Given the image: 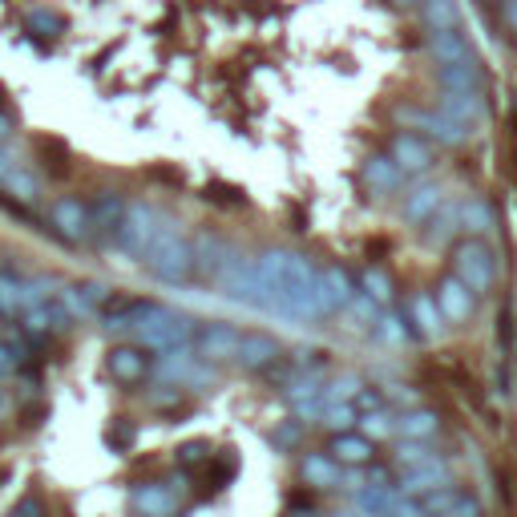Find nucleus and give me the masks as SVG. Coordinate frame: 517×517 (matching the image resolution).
Listing matches in <instances>:
<instances>
[{
  "mask_svg": "<svg viewBox=\"0 0 517 517\" xmlns=\"http://www.w3.org/2000/svg\"><path fill=\"white\" fill-rule=\"evenodd\" d=\"M408 324L421 340H441L445 336V316H441V307L429 291H417L408 299Z\"/></svg>",
  "mask_w": 517,
  "mask_h": 517,
  "instance_id": "4be33fe9",
  "label": "nucleus"
},
{
  "mask_svg": "<svg viewBox=\"0 0 517 517\" xmlns=\"http://www.w3.org/2000/svg\"><path fill=\"white\" fill-rule=\"evenodd\" d=\"M360 388H364V384H360V376L344 372V376H336V380H328V384H324V404H344V400H352Z\"/></svg>",
  "mask_w": 517,
  "mask_h": 517,
  "instance_id": "a19ab883",
  "label": "nucleus"
},
{
  "mask_svg": "<svg viewBox=\"0 0 517 517\" xmlns=\"http://www.w3.org/2000/svg\"><path fill=\"white\" fill-rule=\"evenodd\" d=\"M150 376L166 388H211L215 384V364H206L190 344L174 352H154Z\"/></svg>",
  "mask_w": 517,
  "mask_h": 517,
  "instance_id": "20e7f679",
  "label": "nucleus"
},
{
  "mask_svg": "<svg viewBox=\"0 0 517 517\" xmlns=\"http://www.w3.org/2000/svg\"><path fill=\"white\" fill-rule=\"evenodd\" d=\"M356 287H360L372 303H380V307L392 303V279H388V271H380V267H364L360 279H356Z\"/></svg>",
  "mask_w": 517,
  "mask_h": 517,
  "instance_id": "e433bc0d",
  "label": "nucleus"
},
{
  "mask_svg": "<svg viewBox=\"0 0 517 517\" xmlns=\"http://www.w3.org/2000/svg\"><path fill=\"white\" fill-rule=\"evenodd\" d=\"M396 9H412V5H421V0H392Z\"/></svg>",
  "mask_w": 517,
  "mask_h": 517,
  "instance_id": "4d7b16f0",
  "label": "nucleus"
},
{
  "mask_svg": "<svg viewBox=\"0 0 517 517\" xmlns=\"http://www.w3.org/2000/svg\"><path fill=\"white\" fill-rule=\"evenodd\" d=\"M17 166H21V162H17V158H13L5 146H0V190L9 186V178H13V170H17Z\"/></svg>",
  "mask_w": 517,
  "mask_h": 517,
  "instance_id": "603ef678",
  "label": "nucleus"
},
{
  "mask_svg": "<svg viewBox=\"0 0 517 517\" xmlns=\"http://www.w3.org/2000/svg\"><path fill=\"white\" fill-rule=\"evenodd\" d=\"M299 477L312 489H340L344 485V465L332 453H307L299 461Z\"/></svg>",
  "mask_w": 517,
  "mask_h": 517,
  "instance_id": "393cba45",
  "label": "nucleus"
},
{
  "mask_svg": "<svg viewBox=\"0 0 517 517\" xmlns=\"http://www.w3.org/2000/svg\"><path fill=\"white\" fill-rule=\"evenodd\" d=\"M299 441H303V425H299V421H283V425L271 429V445H275L279 453H291Z\"/></svg>",
  "mask_w": 517,
  "mask_h": 517,
  "instance_id": "c03bdc74",
  "label": "nucleus"
},
{
  "mask_svg": "<svg viewBox=\"0 0 517 517\" xmlns=\"http://www.w3.org/2000/svg\"><path fill=\"white\" fill-rule=\"evenodd\" d=\"M453 275L473 291V295H485L497 279V259L493 251L481 243V239H465L453 247Z\"/></svg>",
  "mask_w": 517,
  "mask_h": 517,
  "instance_id": "423d86ee",
  "label": "nucleus"
},
{
  "mask_svg": "<svg viewBox=\"0 0 517 517\" xmlns=\"http://www.w3.org/2000/svg\"><path fill=\"white\" fill-rule=\"evenodd\" d=\"M388 158L400 166V174L404 178H421V174H429L433 170V146H429V138H421V134H412V130H400L392 142H388Z\"/></svg>",
  "mask_w": 517,
  "mask_h": 517,
  "instance_id": "f8f14e48",
  "label": "nucleus"
},
{
  "mask_svg": "<svg viewBox=\"0 0 517 517\" xmlns=\"http://www.w3.org/2000/svg\"><path fill=\"white\" fill-rule=\"evenodd\" d=\"M356 429L368 437V441H384V437H396V412L380 408V412H368V417L356 421Z\"/></svg>",
  "mask_w": 517,
  "mask_h": 517,
  "instance_id": "4c0bfd02",
  "label": "nucleus"
},
{
  "mask_svg": "<svg viewBox=\"0 0 517 517\" xmlns=\"http://www.w3.org/2000/svg\"><path fill=\"white\" fill-rule=\"evenodd\" d=\"M49 227H53L65 243H89V206H85V198L61 194V198L49 206Z\"/></svg>",
  "mask_w": 517,
  "mask_h": 517,
  "instance_id": "4468645a",
  "label": "nucleus"
},
{
  "mask_svg": "<svg viewBox=\"0 0 517 517\" xmlns=\"http://www.w3.org/2000/svg\"><path fill=\"white\" fill-rule=\"evenodd\" d=\"M445 202V186L441 182H417L408 194H404V202H400V219L408 223V227H425L429 219H433V211Z\"/></svg>",
  "mask_w": 517,
  "mask_h": 517,
  "instance_id": "6ab92c4d",
  "label": "nucleus"
},
{
  "mask_svg": "<svg viewBox=\"0 0 517 517\" xmlns=\"http://www.w3.org/2000/svg\"><path fill=\"white\" fill-rule=\"evenodd\" d=\"M106 372H110L118 384L134 388V384H142V380L150 376V356H146V348H138V344H118V348H110V356H106Z\"/></svg>",
  "mask_w": 517,
  "mask_h": 517,
  "instance_id": "aec40b11",
  "label": "nucleus"
},
{
  "mask_svg": "<svg viewBox=\"0 0 517 517\" xmlns=\"http://www.w3.org/2000/svg\"><path fill=\"white\" fill-rule=\"evenodd\" d=\"M445 485H453V473H449V465H445L441 457H433V461H425V465L404 469L396 493H400V497H425V493L445 489Z\"/></svg>",
  "mask_w": 517,
  "mask_h": 517,
  "instance_id": "a211bd4d",
  "label": "nucleus"
},
{
  "mask_svg": "<svg viewBox=\"0 0 517 517\" xmlns=\"http://www.w3.org/2000/svg\"><path fill=\"white\" fill-rule=\"evenodd\" d=\"M73 324H77V320H73V312L65 307L61 291H57V295H49V299H41V303H33V307H25V312H21V328H25L33 340L57 336V332H65V328H73Z\"/></svg>",
  "mask_w": 517,
  "mask_h": 517,
  "instance_id": "9d476101",
  "label": "nucleus"
},
{
  "mask_svg": "<svg viewBox=\"0 0 517 517\" xmlns=\"http://www.w3.org/2000/svg\"><path fill=\"white\" fill-rule=\"evenodd\" d=\"M360 178H364V186H368L376 198H384V194H396V190L404 186V174H400V166H396L388 154H372V158L364 162Z\"/></svg>",
  "mask_w": 517,
  "mask_h": 517,
  "instance_id": "cd10ccee",
  "label": "nucleus"
},
{
  "mask_svg": "<svg viewBox=\"0 0 517 517\" xmlns=\"http://www.w3.org/2000/svg\"><path fill=\"white\" fill-rule=\"evenodd\" d=\"M356 421H360V412L352 408V400H344V404H328V408L320 412V425H324V429H332V433H348V429H356Z\"/></svg>",
  "mask_w": 517,
  "mask_h": 517,
  "instance_id": "58836bf2",
  "label": "nucleus"
},
{
  "mask_svg": "<svg viewBox=\"0 0 517 517\" xmlns=\"http://www.w3.org/2000/svg\"><path fill=\"white\" fill-rule=\"evenodd\" d=\"M287 356V348L271 336V332H243L239 336V352H235V364L243 368V372H251V376H259V372H271L279 360Z\"/></svg>",
  "mask_w": 517,
  "mask_h": 517,
  "instance_id": "9b49d317",
  "label": "nucleus"
},
{
  "mask_svg": "<svg viewBox=\"0 0 517 517\" xmlns=\"http://www.w3.org/2000/svg\"><path fill=\"white\" fill-rule=\"evenodd\" d=\"M400 122H404L412 134H421V138H429V142H437V146H465V142L473 138V130L457 126V122L445 118L441 110H417V106H408V110H400Z\"/></svg>",
  "mask_w": 517,
  "mask_h": 517,
  "instance_id": "0eeeda50",
  "label": "nucleus"
},
{
  "mask_svg": "<svg viewBox=\"0 0 517 517\" xmlns=\"http://www.w3.org/2000/svg\"><path fill=\"white\" fill-rule=\"evenodd\" d=\"M356 275L348 271V267H340V263H328V267H320V307H324V316H336V312H344V307L356 299Z\"/></svg>",
  "mask_w": 517,
  "mask_h": 517,
  "instance_id": "dca6fc26",
  "label": "nucleus"
},
{
  "mask_svg": "<svg viewBox=\"0 0 517 517\" xmlns=\"http://www.w3.org/2000/svg\"><path fill=\"white\" fill-rule=\"evenodd\" d=\"M429 53L437 65H453V61H469L473 45L461 29H445V33H429Z\"/></svg>",
  "mask_w": 517,
  "mask_h": 517,
  "instance_id": "c756f323",
  "label": "nucleus"
},
{
  "mask_svg": "<svg viewBox=\"0 0 517 517\" xmlns=\"http://www.w3.org/2000/svg\"><path fill=\"white\" fill-rule=\"evenodd\" d=\"M352 408L360 412V417H368V412H380V408H388V396H384L380 388H368V384H364V388L352 396Z\"/></svg>",
  "mask_w": 517,
  "mask_h": 517,
  "instance_id": "a18cd8bd",
  "label": "nucleus"
},
{
  "mask_svg": "<svg viewBox=\"0 0 517 517\" xmlns=\"http://www.w3.org/2000/svg\"><path fill=\"white\" fill-rule=\"evenodd\" d=\"M231 259H235V251H231L227 239H219V235H202V239L194 243V275H202V279H215V283H219V275L227 271Z\"/></svg>",
  "mask_w": 517,
  "mask_h": 517,
  "instance_id": "b1692460",
  "label": "nucleus"
},
{
  "mask_svg": "<svg viewBox=\"0 0 517 517\" xmlns=\"http://www.w3.org/2000/svg\"><path fill=\"white\" fill-rule=\"evenodd\" d=\"M89 243L97 239V243H114L118 239V231H122V219H126V194H118V190H101V194H93L89 202Z\"/></svg>",
  "mask_w": 517,
  "mask_h": 517,
  "instance_id": "1a4fd4ad",
  "label": "nucleus"
},
{
  "mask_svg": "<svg viewBox=\"0 0 517 517\" xmlns=\"http://www.w3.org/2000/svg\"><path fill=\"white\" fill-rule=\"evenodd\" d=\"M396 501H400V493L396 489H388V485H360L356 489V497H352V505H356V513H364V517H392V509H396Z\"/></svg>",
  "mask_w": 517,
  "mask_h": 517,
  "instance_id": "7c9ffc66",
  "label": "nucleus"
},
{
  "mask_svg": "<svg viewBox=\"0 0 517 517\" xmlns=\"http://www.w3.org/2000/svg\"><path fill=\"white\" fill-rule=\"evenodd\" d=\"M461 231L469 239H481L493 231V206L485 198H461Z\"/></svg>",
  "mask_w": 517,
  "mask_h": 517,
  "instance_id": "f704fd0d",
  "label": "nucleus"
},
{
  "mask_svg": "<svg viewBox=\"0 0 517 517\" xmlns=\"http://www.w3.org/2000/svg\"><path fill=\"white\" fill-rule=\"evenodd\" d=\"M9 408H13V396H9V388H0V421L9 417Z\"/></svg>",
  "mask_w": 517,
  "mask_h": 517,
  "instance_id": "6e6d98bb",
  "label": "nucleus"
},
{
  "mask_svg": "<svg viewBox=\"0 0 517 517\" xmlns=\"http://www.w3.org/2000/svg\"><path fill=\"white\" fill-rule=\"evenodd\" d=\"M437 81H441V89H453V93H485V73L477 65V57L437 65Z\"/></svg>",
  "mask_w": 517,
  "mask_h": 517,
  "instance_id": "bb28decb",
  "label": "nucleus"
},
{
  "mask_svg": "<svg viewBox=\"0 0 517 517\" xmlns=\"http://www.w3.org/2000/svg\"><path fill=\"white\" fill-rule=\"evenodd\" d=\"M433 299H437V307H441L445 324H465V320H473V312H477V295H473L457 275H445V279L437 283Z\"/></svg>",
  "mask_w": 517,
  "mask_h": 517,
  "instance_id": "f3484780",
  "label": "nucleus"
},
{
  "mask_svg": "<svg viewBox=\"0 0 517 517\" xmlns=\"http://www.w3.org/2000/svg\"><path fill=\"white\" fill-rule=\"evenodd\" d=\"M433 457H437L433 441H400V449L392 453V461H396L400 469H412V465H425V461H433Z\"/></svg>",
  "mask_w": 517,
  "mask_h": 517,
  "instance_id": "ea45409f",
  "label": "nucleus"
},
{
  "mask_svg": "<svg viewBox=\"0 0 517 517\" xmlns=\"http://www.w3.org/2000/svg\"><path fill=\"white\" fill-rule=\"evenodd\" d=\"M25 312V275L0 271V320H21Z\"/></svg>",
  "mask_w": 517,
  "mask_h": 517,
  "instance_id": "72a5a7b5",
  "label": "nucleus"
},
{
  "mask_svg": "<svg viewBox=\"0 0 517 517\" xmlns=\"http://www.w3.org/2000/svg\"><path fill=\"white\" fill-rule=\"evenodd\" d=\"M505 21H509V29L517 33V0H505Z\"/></svg>",
  "mask_w": 517,
  "mask_h": 517,
  "instance_id": "5fc2aeb1",
  "label": "nucleus"
},
{
  "mask_svg": "<svg viewBox=\"0 0 517 517\" xmlns=\"http://www.w3.org/2000/svg\"><path fill=\"white\" fill-rule=\"evenodd\" d=\"M368 332H372V340L384 344V348H400V344L412 340V324H408L400 312H380L376 324H372Z\"/></svg>",
  "mask_w": 517,
  "mask_h": 517,
  "instance_id": "473e14b6",
  "label": "nucleus"
},
{
  "mask_svg": "<svg viewBox=\"0 0 517 517\" xmlns=\"http://www.w3.org/2000/svg\"><path fill=\"white\" fill-rule=\"evenodd\" d=\"M206 461H211V445H206V441H186V445L178 449V465H182V469L206 465Z\"/></svg>",
  "mask_w": 517,
  "mask_h": 517,
  "instance_id": "de8ad7c7",
  "label": "nucleus"
},
{
  "mask_svg": "<svg viewBox=\"0 0 517 517\" xmlns=\"http://www.w3.org/2000/svg\"><path fill=\"white\" fill-rule=\"evenodd\" d=\"M130 505L138 517H174L182 505V485L170 481H142L130 489Z\"/></svg>",
  "mask_w": 517,
  "mask_h": 517,
  "instance_id": "ddd939ff",
  "label": "nucleus"
},
{
  "mask_svg": "<svg viewBox=\"0 0 517 517\" xmlns=\"http://www.w3.org/2000/svg\"><path fill=\"white\" fill-rule=\"evenodd\" d=\"M344 469H368L376 461V441H368L360 429H348V433H336L332 437V449H328Z\"/></svg>",
  "mask_w": 517,
  "mask_h": 517,
  "instance_id": "5701e85b",
  "label": "nucleus"
},
{
  "mask_svg": "<svg viewBox=\"0 0 517 517\" xmlns=\"http://www.w3.org/2000/svg\"><path fill=\"white\" fill-rule=\"evenodd\" d=\"M287 364H291L295 376H320V372L328 368V352H324V348H307V344H299V348L287 352Z\"/></svg>",
  "mask_w": 517,
  "mask_h": 517,
  "instance_id": "c9c22d12",
  "label": "nucleus"
},
{
  "mask_svg": "<svg viewBox=\"0 0 517 517\" xmlns=\"http://www.w3.org/2000/svg\"><path fill=\"white\" fill-rule=\"evenodd\" d=\"M13 138V118L9 114H0V146H5Z\"/></svg>",
  "mask_w": 517,
  "mask_h": 517,
  "instance_id": "864d4df0",
  "label": "nucleus"
},
{
  "mask_svg": "<svg viewBox=\"0 0 517 517\" xmlns=\"http://www.w3.org/2000/svg\"><path fill=\"white\" fill-rule=\"evenodd\" d=\"M251 307L283 320H320V267L299 251H263Z\"/></svg>",
  "mask_w": 517,
  "mask_h": 517,
  "instance_id": "f257e3e1",
  "label": "nucleus"
},
{
  "mask_svg": "<svg viewBox=\"0 0 517 517\" xmlns=\"http://www.w3.org/2000/svg\"><path fill=\"white\" fill-rule=\"evenodd\" d=\"M421 25H425L429 33L461 29V9H457V0H421Z\"/></svg>",
  "mask_w": 517,
  "mask_h": 517,
  "instance_id": "2f4dec72",
  "label": "nucleus"
},
{
  "mask_svg": "<svg viewBox=\"0 0 517 517\" xmlns=\"http://www.w3.org/2000/svg\"><path fill=\"white\" fill-rule=\"evenodd\" d=\"M239 328L235 324H223V320H206L194 328V340L190 348L206 360V364H235V352H239Z\"/></svg>",
  "mask_w": 517,
  "mask_h": 517,
  "instance_id": "6e6552de",
  "label": "nucleus"
},
{
  "mask_svg": "<svg viewBox=\"0 0 517 517\" xmlns=\"http://www.w3.org/2000/svg\"><path fill=\"white\" fill-rule=\"evenodd\" d=\"M198 320L178 312L170 303L158 299H122L118 307H110L101 316V332L106 336H126L130 344L146 348V352H174L186 348L194 340Z\"/></svg>",
  "mask_w": 517,
  "mask_h": 517,
  "instance_id": "f03ea898",
  "label": "nucleus"
},
{
  "mask_svg": "<svg viewBox=\"0 0 517 517\" xmlns=\"http://www.w3.org/2000/svg\"><path fill=\"white\" fill-rule=\"evenodd\" d=\"M437 433H441V417L433 408L412 404V408L396 412V437L400 441H433Z\"/></svg>",
  "mask_w": 517,
  "mask_h": 517,
  "instance_id": "a878e982",
  "label": "nucleus"
},
{
  "mask_svg": "<svg viewBox=\"0 0 517 517\" xmlns=\"http://www.w3.org/2000/svg\"><path fill=\"white\" fill-rule=\"evenodd\" d=\"M29 29H41V37H61L65 33V21L49 9H33L29 13Z\"/></svg>",
  "mask_w": 517,
  "mask_h": 517,
  "instance_id": "49530a36",
  "label": "nucleus"
},
{
  "mask_svg": "<svg viewBox=\"0 0 517 517\" xmlns=\"http://www.w3.org/2000/svg\"><path fill=\"white\" fill-rule=\"evenodd\" d=\"M162 223H166V219H162V211H158L154 202H130V206H126V219H122V231H118V239H114V251H118L122 259L142 263L146 251L154 247Z\"/></svg>",
  "mask_w": 517,
  "mask_h": 517,
  "instance_id": "39448f33",
  "label": "nucleus"
},
{
  "mask_svg": "<svg viewBox=\"0 0 517 517\" xmlns=\"http://www.w3.org/2000/svg\"><path fill=\"white\" fill-rule=\"evenodd\" d=\"M13 198H21V202H33L37 194H41V182L33 178V170H25V166H17L13 170V178H9V186H5Z\"/></svg>",
  "mask_w": 517,
  "mask_h": 517,
  "instance_id": "79ce46f5",
  "label": "nucleus"
},
{
  "mask_svg": "<svg viewBox=\"0 0 517 517\" xmlns=\"http://www.w3.org/2000/svg\"><path fill=\"white\" fill-rule=\"evenodd\" d=\"M461 231V202H441L437 211H433V219L421 227V239L429 243V247H445V243H453V235Z\"/></svg>",
  "mask_w": 517,
  "mask_h": 517,
  "instance_id": "c85d7f7f",
  "label": "nucleus"
},
{
  "mask_svg": "<svg viewBox=\"0 0 517 517\" xmlns=\"http://www.w3.org/2000/svg\"><path fill=\"white\" fill-rule=\"evenodd\" d=\"M61 299L73 312V320H89L97 312H106L114 303V287L106 283H93V279H81V283H61Z\"/></svg>",
  "mask_w": 517,
  "mask_h": 517,
  "instance_id": "2eb2a0df",
  "label": "nucleus"
},
{
  "mask_svg": "<svg viewBox=\"0 0 517 517\" xmlns=\"http://www.w3.org/2000/svg\"><path fill=\"white\" fill-rule=\"evenodd\" d=\"M445 517H481V501H477V497H469V493H461Z\"/></svg>",
  "mask_w": 517,
  "mask_h": 517,
  "instance_id": "8fccbe9b",
  "label": "nucleus"
},
{
  "mask_svg": "<svg viewBox=\"0 0 517 517\" xmlns=\"http://www.w3.org/2000/svg\"><path fill=\"white\" fill-rule=\"evenodd\" d=\"M146 275L154 279V283H170V287H182V283H190L194 279V243H190V235L178 227V223H162V231H158V239H154V247L146 251Z\"/></svg>",
  "mask_w": 517,
  "mask_h": 517,
  "instance_id": "7ed1b4c3",
  "label": "nucleus"
},
{
  "mask_svg": "<svg viewBox=\"0 0 517 517\" xmlns=\"http://www.w3.org/2000/svg\"><path fill=\"white\" fill-rule=\"evenodd\" d=\"M25 368V348L21 344H0V376H13Z\"/></svg>",
  "mask_w": 517,
  "mask_h": 517,
  "instance_id": "09e8293b",
  "label": "nucleus"
},
{
  "mask_svg": "<svg viewBox=\"0 0 517 517\" xmlns=\"http://www.w3.org/2000/svg\"><path fill=\"white\" fill-rule=\"evenodd\" d=\"M437 110L445 114V118H453L457 126H465V130H473L477 134V126L485 122V93H453V89H441V101H437Z\"/></svg>",
  "mask_w": 517,
  "mask_h": 517,
  "instance_id": "412c9836",
  "label": "nucleus"
},
{
  "mask_svg": "<svg viewBox=\"0 0 517 517\" xmlns=\"http://www.w3.org/2000/svg\"><path fill=\"white\" fill-rule=\"evenodd\" d=\"M134 437H138V429H134L126 417H118V421L106 429V445H110L114 453H130V449H134Z\"/></svg>",
  "mask_w": 517,
  "mask_h": 517,
  "instance_id": "37998d69",
  "label": "nucleus"
},
{
  "mask_svg": "<svg viewBox=\"0 0 517 517\" xmlns=\"http://www.w3.org/2000/svg\"><path fill=\"white\" fill-rule=\"evenodd\" d=\"M5 517H45V505H41L37 497H21Z\"/></svg>",
  "mask_w": 517,
  "mask_h": 517,
  "instance_id": "3c124183",
  "label": "nucleus"
}]
</instances>
